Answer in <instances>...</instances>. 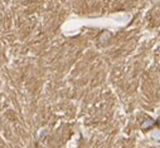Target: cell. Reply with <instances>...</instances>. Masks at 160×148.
<instances>
[{
  "mask_svg": "<svg viewBox=\"0 0 160 148\" xmlns=\"http://www.w3.org/2000/svg\"><path fill=\"white\" fill-rule=\"evenodd\" d=\"M154 124H155L154 119L148 118V119H146V121H144V123L141 124V129H142V131H148V129H150L151 127H154Z\"/></svg>",
  "mask_w": 160,
  "mask_h": 148,
  "instance_id": "obj_1",
  "label": "cell"
}]
</instances>
